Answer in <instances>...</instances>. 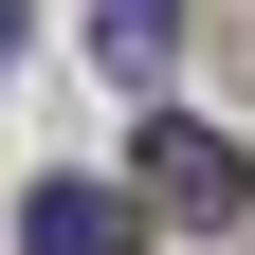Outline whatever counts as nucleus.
<instances>
[{
  "instance_id": "obj_3",
  "label": "nucleus",
  "mask_w": 255,
  "mask_h": 255,
  "mask_svg": "<svg viewBox=\"0 0 255 255\" xmlns=\"http://www.w3.org/2000/svg\"><path fill=\"white\" fill-rule=\"evenodd\" d=\"M91 55H110V73L146 91V73H164V55H182V0H110V18H91Z\"/></svg>"
},
{
  "instance_id": "obj_4",
  "label": "nucleus",
  "mask_w": 255,
  "mask_h": 255,
  "mask_svg": "<svg viewBox=\"0 0 255 255\" xmlns=\"http://www.w3.org/2000/svg\"><path fill=\"white\" fill-rule=\"evenodd\" d=\"M0 73H18V0H0Z\"/></svg>"
},
{
  "instance_id": "obj_2",
  "label": "nucleus",
  "mask_w": 255,
  "mask_h": 255,
  "mask_svg": "<svg viewBox=\"0 0 255 255\" xmlns=\"http://www.w3.org/2000/svg\"><path fill=\"white\" fill-rule=\"evenodd\" d=\"M18 255H146V201H110V182H37Z\"/></svg>"
},
{
  "instance_id": "obj_1",
  "label": "nucleus",
  "mask_w": 255,
  "mask_h": 255,
  "mask_svg": "<svg viewBox=\"0 0 255 255\" xmlns=\"http://www.w3.org/2000/svg\"><path fill=\"white\" fill-rule=\"evenodd\" d=\"M146 201H164V219H237V201H255L237 128H146Z\"/></svg>"
}]
</instances>
